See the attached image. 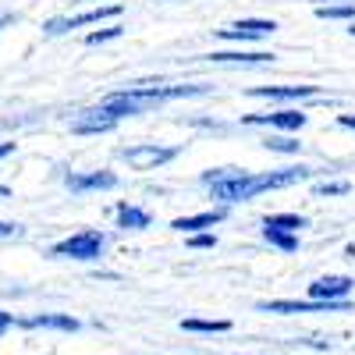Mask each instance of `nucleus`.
Returning a JSON list of instances; mask_svg holds the SVG:
<instances>
[{
    "label": "nucleus",
    "mask_w": 355,
    "mask_h": 355,
    "mask_svg": "<svg viewBox=\"0 0 355 355\" xmlns=\"http://www.w3.org/2000/svg\"><path fill=\"white\" fill-rule=\"evenodd\" d=\"M313 178V167L306 164H295V167H281V171H266V174H256V171H239V167H210L199 174V182L210 189V196L220 202V206H231V202H249L263 192H274V189H291V185H302Z\"/></svg>",
    "instance_id": "obj_1"
},
{
    "label": "nucleus",
    "mask_w": 355,
    "mask_h": 355,
    "mask_svg": "<svg viewBox=\"0 0 355 355\" xmlns=\"http://www.w3.org/2000/svg\"><path fill=\"white\" fill-rule=\"evenodd\" d=\"M210 85H160V82H132L121 93H110L100 100V107L110 114V117H135V114H146V110H157L164 103H174V100H189V96H206Z\"/></svg>",
    "instance_id": "obj_2"
},
{
    "label": "nucleus",
    "mask_w": 355,
    "mask_h": 355,
    "mask_svg": "<svg viewBox=\"0 0 355 355\" xmlns=\"http://www.w3.org/2000/svg\"><path fill=\"white\" fill-rule=\"evenodd\" d=\"M103 252H107V234L96 231V227L75 231V234H68V239L50 245V256H57V259H85V263H93Z\"/></svg>",
    "instance_id": "obj_3"
},
{
    "label": "nucleus",
    "mask_w": 355,
    "mask_h": 355,
    "mask_svg": "<svg viewBox=\"0 0 355 355\" xmlns=\"http://www.w3.org/2000/svg\"><path fill=\"white\" fill-rule=\"evenodd\" d=\"M125 15L121 4H100L93 11H82V15H57L50 21H43V33L46 36H64L71 28H85V25H100V21H117Z\"/></svg>",
    "instance_id": "obj_4"
},
{
    "label": "nucleus",
    "mask_w": 355,
    "mask_h": 355,
    "mask_svg": "<svg viewBox=\"0 0 355 355\" xmlns=\"http://www.w3.org/2000/svg\"><path fill=\"white\" fill-rule=\"evenodd\" d=\"M178 153H182V146H164V142H139V146H125L121 150V160L135 171H157L164 164H171Z\"/></svg>",
    "instance_id": "obj_5"
},
{
    "label": "nucleus",
    "mask_w": 355,
    "mask_h": 355,
    "mask_svg": "<svg viewBox=\"0 0 355 355\" xmlns=\"http://www.w3.org/2000/svg\"><path fill=\"white\" fill-rule=\"evenodd\" d=\"M274 33H277L274 18H242V21H231V25L217 28V36L227 43H259V40H270Z\"/></svg>",
    "instance_id": "obj_6"
},
{
    "label": "nucleus",
    "mask_w": 355,
    "mask_h": 355,
    "mask_svg": "<svg viewBox=\"0 0 355 355\" xmlns=\"http://www.w3.org/2000/svg\"><path fill=\"white\" fill-rule=\"evenodd\" d=\"M306 121H309V114L306 110H299V107H288V110H274V114H245L242 117V125H249V128H277V132H299V128H306Z\"/></svg>",
    "instance_id": "obj_7"
},
{
    "label": "nucleus",
    "mask_w": 355,
    "mask_h": 355,
    "mask_svg": "<svg viewBox=\"0 0 355 355\" xmlns=\"http://www.w3.org/2000/svg\"><path fill=\"white\" fill-rule=\"evenodd\" d=\"M355 302L345 299V302H291V299H274V302H259L256 309L259 313H277V316H299V313H345L352 309Z\"/></svg>",
    "instance_id": "obj_8"
},
{
    "label": "nucleus",
    "mask_w": 355,
    "mask_h": 355,
    "mask_svg": "<svg viewBox=\"0 0 355 355\" xmlns=\"http://www.w3.org/2000/svg\"><path fill=\"white\" fill-rule=\"evenodd\" d=\"M196 61L202 64H242V68H263L274 64L277 57L270 50H214V53H199Z\"/></svg>",
    "instance_id": "obj_9"
},
{
    "label": "nucleus",
    "mask_w": 355,
    "mask_h": 355,
    "mask_svg": "<svg viewBox=\"0 0 355 355\" xmlns=\"http://www.w3.org/2000/svg\"><path fill=\"white\" fill-rule=\"evenodd\" d=\"M249 96L270 100V103H299V100H320V85H252Z\"/></svg>",
    "instance_id": "obj_10"
},
{
    "label": "nucleus",
    "mask_w": 355,
    "mask_h": 355,
    "mask_svg": "<svg viewBox=\"0 0 355 355\" xmlns=\"http://www.w3.org/2000/svg\"><path fill=\"white\" fill-rule=\"evenodd\" d=\"M352 291H355V277L327 274L309 284V302H345V299H352Z\"/></svg>",
    "instance_id": "obj_11"
},
{
    "label": "nucleus",
    "mask_w": 355,
    "mask_h": 355,
    "mask_svg": "<svg viewBox=\"0 0 355 355\" xmlns=\"http://www.w3.org/2000/svg\"><path fill=\"white\" fill-rule=\"evenodd\" d=\"M64 185L75 192V196H85V192H110L117 189V174L114 171H71L64 174Z\"/></svg>",
    "instance_id": "obj_12"
},
{
    "label": "nucleus",
    "mask_w": 355,
    "mask_h": 355,
    "mask_svg": "<svg viewBox=\"0 0 355 355\" xmlns=\"http://www.w3.org/2000/svg\"><path fill=\"white\" fill-rule=\"evenodd\" d=\"M117 128V117H110L100 103L96 107H85L71 117V132L75 135H103V132H114Z\"/></svg>",
    "instance_id": "obj_13"
},
{
    "label": "nucleus",
    "mask_w": 355,
    "mask_h": 355,
    "mask_svg": "<svg viewBox=\"0 0 355 355\" xmlns=\"http://www.w3.org/2000/svg\"><path fill=\"white\" fill-rule=\"evenodd\" d=\"M18 327L25 331H61V334H75L82 323L71 313H28L18 320Z\"/></svg>",
    "instance_id": "obj_14"
},
{
    "label": "nucleus",
    "mask_w": 355,
    "mask_h": 355,
    "mask_svg": "<svg viewBox=\"0 0 355 355\" xmlns=\"http://www.w3.org/2000/svg\"><path fill=\"white\" fill-rule=\"evenodd\" d=\"M224 217H227V206H217V210H202V214L178 217L171 227H174V231H182V234H202V231H214Z\"/></svg>",
    "instance_id": "obj_15"
},
{
    "label": "nucleus",
    "mask_w": 355,
    "mask_h": 355,
    "mask_svg": "<svg viewBox=\"0 0 355 355\" xmlns=\"http://www.w3.org/2000/svg\"><path fill=\"white\" fill-rule=\"evenodd\" d=\"M114 217H117V227L121 231H146L153 224L150 210H142V206H135V202H117Z\"/></svg>",
    "instance_id": "obj_16"
},
{
    "label": "nucleus",
    "mask_w": 355,
    "mask_h": 355,
    "mask_svg": "<svg viewBox=\"0 0 355 355\" xmlns=\"http://www.w3.org/2000/svg\"><path fill=\"white\" fill-rule=\"evenodd\" d=\"M302 227H309V217H306V214H270V217H263V231L299 234Z\"/></svg>",
    "instance_id": "obj_17"
},
{
    "label": "nucleus",
    "mask_w": 355,
    "mask_h": 355,
    "mask_svg": "<svg viewBox=\"0 0 355 355\" xmlns=\"http://www.w3.org/2000/svg\"><path fill=\"white\" fill-rule=\"evenodd\" d=\"M182 331H189V334H227L231 320H196V316H189V320H182Z\"/></svg>",
    "instance_id": "obj_18"
},
{
    "label": "nucleus",
    "mask_w": 355,
    "mask_h": 355,
    "mask_svg": "<svg viewBox=\"0 0 355 355\" xmlns=\"http://www.w3.org/2000/svg\"><path fill=\"white\" fill-rule=\"evenodd\" d=\"M263 150H270V153H284V157H295L302 150V142L299 139H291V135H266L263 139Z\"/></svg>",
    "instance_id": "obj_19"
},
{
    "label": "nucleus",
    "mask_w": 355,
    "mask_h": 355,
    "mask_svg": "<svg viewBox=\"0 0 355 355\" xmlns=\"http://www.w3.org/2000/svg\"><path fill=\"white\" fill-rule=\"evenodd\" d=\"M121 33H125L121 21H114V25H107V28H93V33L85 36V46H103V43H110V40H121Z\"/></svg>",
    "instance_id": "obj_20"
},
{
    "label": "nucleus",
    "mask_w": 355,
    "mask_h": 355,
    "mask_svg": "<svg viewBox=\"0 0 355 355\" xmlns=\"http://www.w3.org/2000/svg\"><path fill=\"white\" fill-rule=\"evenodd\" d=\"M316 18L323 21H355V4H338V8H316Z\"/></svg>",
    "instance_id": "obj_21"
},
{
    "label": "nucleus",
    "mask_w": 355,
    "mask_h": 355,
    "mask_svg": "<svg viewBox=\"0 0 355 355\" xmlns=\"http://www.w3.org/2000/svg\"><path fill=\"white\" fill-rule=\"evenodd\" d=\"M263 239L281 252H299V234H284V231H263Z\"/></svg>",
    "instance_id": "obj_22"
},
{
    "label": "nucleus",
    "mask_w": 355,
    "mask_h": 355,
    "mask_svg": "<svg viewBox=\"0 0 355 355\" xmlns=\"http://www.w3.org/2000/svg\"><path fill=\"white\" fill-rule=\"evenodd\" d=\"M348 192H352L348 182H320V185H313V196H320V199H327V196H348Z\"/></svg>",
    "instance_id": "obj_23"
},
{
    "label": "nucleus",
    "mask_w": 355,
    "mask_h": 355,
    "mask_svg": "<svg viewBox=\"0 0 355 355\" xmlns=\"http://www.w3.org/2000/svg\"><path fill=\"white\" fill-rule=\"evenodd\" d=\"M189 245H192V249H214V245H217V234H214V231L192 234V239H189Z\"/></svg>",
    "instance_id": "obj_24"
},
{
    "label": "nucleus",
    "mask_w": 355,
    "mask_h": 355,
    "mask_svg": "<svg viewBox=\"0 0 355 355\" xmlns=\"http://www.w3.org/2000/svg\"><path fill=\"white\" fill-rule=\"evenodd\" d=\"M4 239H21V224L15 220H0V242Z\"/></svg>",
    "instance_id": "obj_25"
},
{
    "label": "nucleus",
    "mask_w": 355,
    "mask_h": 355,
    "mask_svg": "<svg viewBox=\"0 0 355 355\" xmlns=\"http://www.w3.org/2000/svg\"><path fill=\"white\" fill-rule=\"evenodd\" d=\"M15 323H18V320H15V313H8V309H0V338H4V334H8L11 327H15Z\"/></svg>",
    "instance_id": "obj_26"
},
{
    "label": "nucleus",
    "mask_w": 355,
    "mask_h": 355,
    "mask_svg": "<svg viewBox=\"0 0 355 355\" xmlns=\"http://www.w3.org/2000/svg\"><path fill=\"white\" fill-rule=\"evenodd\" d=\"M18 21H21V15H15V11L0 15V33H4V28H11V25H18Z\"/></svg>",
    "instance_id": "obj_27"
},
{
    "label": "nucleus",
    "mask_w": 355,
    "mask_h": 355,
    "mask_svg": "<svg viewBox=\"0 0 355 355\" xmlns=\"http://www.w3.org/2000/svg\"><path fill=\"white\" fill-rule=\"evenodd\" d=\"M338 125H341V128H352V132H355V114H338Z\"/></svg>",
    "instance_id": "obj_28"
},
{
    "label": "nucleus",
    "mask_w": 355,
    "mask_h": 355,
    "mask_svg": "<svg viewBox=\"0 0 355 355\" xmlns=\"http://www.w3.org/2000/svg\"><path fill=\"white\" fill-rule=\"evenodd\" d=\"M316 8H338V4H355V0H313Z\"/></svg>",
    "instance_id": "obj_29"
},
{
    "label": "nucleus",
    "mask_w": 355,
    "mask_h": 355,
    "mask_svg": "<svg viewBox=\"0 0 355 355\" xmlns=\"http://www.w3.org/2000/svg\"><path fill=\"white\" fill-rule=\"evenodd\" d=\"M15 150H18V146H15V142H0V160H4V157H11Z\"/></svg>",
    "instance_id": "obj_30"
},
{
    "label": "nucleus",
    "mask_w": 355,
    "mask_h": 355,
    "mask_svg": "<svg viewBox=\"0 0 355 355\" xmlns=\"http://www.w3.org/2000/svg\"><path fill=\"white\" fill-rule=\"evenodd\" d=\"M0 199H11V189L8 185H0Z\"/></svg>",
    "instance_id": "obj_31"
},
{
    "label": "nucleus",
    "mask_w": 355,
    "mask_h": 355,
    "mask_svg": "<svg viewBox=\"0 0 355 355\" xmlns=\"http://www.w3.org/2000/svg\"><path fill=\"white\" fill-rule=\"evenodd\" d=\"M71 4H100V0H71Z\"/></svg>",
    "instance_id": "obj_32"
},
{
    "label": "nucleus",
    "mask_w": 355,
    "mask_h": 355,
    "mask_svg": "<svg viewBox=\"0 0 355 355\" xmlns=\"http://www.w3.org/2000/svg\"><path fill=\"white\" fill-rule=\"evenodd\" d=\"M348 33H352V36H355V21H352V25H348Z\"/></svg>",
    "instance_id": "obj_33"
}]
</instances>
